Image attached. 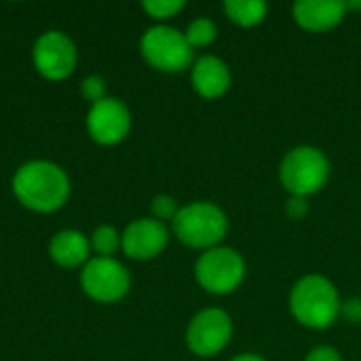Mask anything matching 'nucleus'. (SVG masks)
Wrapping results in <instances>:
<instances>
[{
	"label": "nucleus",
	"instance_id": "f257e3e1",
	"mask_svg": "<svg viewBox=\"0 0 361 361\" xmlns=\"http://www.w3.org/2000/svg\"><path fill=\"white\" fill-rule=\"evenodd\" d=\"M11 188L25 209L36 214H53L68 203L72 186L63 167L53 161L36 159L23 163L15 171Z\"/></svg>",
	"mask_w": 361,
	"mask_h": 361
},
{
	"label": "nucleus",
	"instance_id": "f03ea898",
	"mask_svg": "<svg viewBox=\"0 0 361 361\" xmlns=\"http://www.w3.org/2000/svg\"><path fill=\"white\" fill-rule=\"evenodd\" d=\"M343 311L336 286L324 275H305L290 292L292 317L309 330L330 328Z\"/></svg>",
	"mask_w": 361,
	"mask_h": 361
},
{
	"label": "nucleus",
	"instance_id": "7ed1b4c3",
	"mask_svg": "<svg viewBox=\"0 0 361 361\" xmlns=\"http://www.w3.org/2000/svg\"><path fill=\"white\" fill-rule=\"evenodd\" d=\"M171 231L186 247L207 252L222 245L228 233V216L212 201H195L180 207L171 222Z\"/></svg>",
	"mask_w": 361,
	"mask_h": 361
},
{
	"label": "nucleus",
	"instance_id": "20e7f679",
	"mask_svg": "<svg viewBox=\"0 0 361 361\" xmlns=\"http://www.w3.org/2000/svg\"><path fill=\"white\" fill-rule=\"evenodd\" d=\"M332 167L324 150L315 146H296L286 152L279 165L281 186L290 197H313L326 188Z\"/></svg>",
	"mask_w": 361,
	"mask_h": 361
},
{
	"label": "nucleus",
	"instance_id": "39448f33",
	"mask_svg": "<svg viewBox=\"0 0 361 361\" xmlns=\"http://www.w3.org/2000/svg\"><path fill=\"white\" fill-rule=\"evenodd\" d=\"M247 264L243 256L228 245H218L203 252L195 264L197 283L214 296H226L241 288L245 281Z\"/></svg>",
	"mask_w": 361,
	"mask_h": 361
},
{
	"label": "nucleus",
	"instance_id": "423d86ee",
	"mask_svg": "<svg viewBox=\"0 0 361 361\" xmlns=\"http://www.w3.org/2000/svg\"><path fill=\"white\" fill-rule=\"evenodd\" d=\"M140 51L150 68L167 74L184 72L195 63V49L188 44L184 32L165 23L152 25L142 34Z\"/></svg>",
	"mask_w": 361,
	"mask_h": 361
},
{
	"label": "nucleus",
	"instance_id": "0eeeda50",
	"mask_svg": "<svg viewBox=\"0 0 361 361\" xmlns=\"http://www.w3.org/2000/svg\"><path fill=\"white\" fill-rule=\"evenodd\" d=\"M80 288L91 300L99 305H114L129 294L131 275L116 258L95 256L80 271Z\"/></svg>",
	"mask_w": 361,
	"mask_h": 361
},
{
	"label": "nucleus",
	"instance_id": "6e6552de",
	"mask_svg": "<svg viewBox=\"0 0 361 361\" xmlns=\"http://www.w3.org/2000/svg\"><path fill=\"white\" fill-rule=\"evenodd\" d=\"M233 338V319L224 309L199 311L186 328V347L197 357H216Z\"/></svg>",
	"mask_w": 361,
	"mask_h": 361
},
{
	"label": "nucleus",
	"instance_id": "1a4fd4ad",
	"mask_svg": "<svg viewBox=\"0 0 361 361\" xmlns=\"http://www.w3.org/2000/svg\"><path fill=\"white\" fill-rule=\"evenodd\" d=\"M32 61L40 76L49 80H63L76 68V44L66 32L47 30L36 38L32 47Z\"/></svg>",
	"mask_w": 361,
	"mask_h": 361
},
{
	"label": "nucleus",
	"instance_id": "9d476101",
	"mask_svg": "<svg viewBox=\"0 0 361 361\" xmlns=\"http://www.w3.org/2000/svg\"><path fill=\"white\" fill-rule=\"evenodd\" d=\"M87 131L102 146L121 144L131 131V112L118 97H104L87 112Z\"/></svg>",
	"mask_w": 361,
	"mask_h": 361
},
{
	"label": "nucleus",
	"instance_id": "9b49d317",
	"mask_svg": "<svg viewBox=\"0 0 361 361\" xmlns=\"http://www.w3.org/2000/svg\"><path fill=\"white\" fill-rule=\"evenodd\" d=\"M123 243L121 250L131 260H152L161 256L169 243V231L163 222L154 218H137L121 233Z\"/></svg>",
	"mask_w": 361,
	"mask_h": 361
},
{
	"label": "nucleus",
	"instance_id": "f8f14e48",
	"mask_svg": "<svg viewBox=\"0 0 361 361\" xmlns=\"http://www.w3.org/2000/svg\"><path fill=\"white\" fill-rule=\"evenodd\" d=\"M294 21L313 34H324L345 21L347 6L341 0H300L292 6Z\"/></svg>",
	"mask_w": 361,
	"mask_h": 361
},
{
	"label": "nucleus",
	"instance_id": "ddd939ff",
	"mask_svg": "<svg viewBox=\"0 0 361 361\" xmlns=\"http://www.w3.org/2000/svg\"><path fill=\"white\" fill-rule=\"evenodd\" d=\"M231 68L218 55H203L190 68V85L203 99H218L231 89Z\"/></svg>",
	"mask_w": 361,
	"mask_h": 361
},
{
	"label": "nucleus",
	"instance_id": "4468645a",
	"mask_svg": "<svg viewBox=\"0 0 361 361\" xmlns=\"http://www.w3.org/2000/svg\"><path fill=\"white\" fill-rule=\"evenodd\" d=\"M49 256L63 269L85 267L91 260V241L76 228L59 231L49 241Z\"/></svg>",
	"mask_w": 361,
	"mask_h": 361
},
{
	"label": "nucleus",
	"instance_id": "2eb2a0df",
	"mask_svg": "<svg viewBox=\"0 0 361 361\" xmlns=\"http://www.w3.org/2000/svg\"><path fill=\"white\" fill-rule=\"evenodd\" d=\"M222 8L226 17L239 27H254L269 15V4L262 0H226Z\"/></svg>",
	"mask_w": 361,
	"mask_h": 361
},
{
	"label": "nucleus",
	"instance_id": "dca6fc26",
	"mask_svg": "<svg viewBox=\"0 0 361 361\" xmlns=\"http://www.w3.org/2000/svg\"><path fill=\"white\" fill-rule=\"evenodd\" d=\"M89 241H91V252H95L99 258H114V254L121 250L123 235L114 226L102 224L91 233Z\"/></svg>",
	"mask_w": 361,
	"mask_h": 361
},
{
	"label": "nucleus",
	"instance_id": "f3484780",
	"mask_svg": "<svg viewBox=\"0 0 361 361\" xmlns=\"http://www.w3.org/2000/svg\"><path fill=\"white\" fill-rule=\"evenodd\" d=\"M188 44L192 49H201V47H209L216 38H218V25L214 19L209 17H197L188 23L186 32H184Z\"/></svg>",
	"mask_w": 361,
	"mask_h": 361
},
{
	"label": "nucleus",
	"instance_id": "a211bd4d",
	"mask_svg": "<svg viewBox=\"0 0 361 361\" xmlns=\"http://www.w3.org/2000/svg\"><path fill=\"white\" fill-rule=\"evenodd\" d=\"M186 6L184 0H144L142 8L157 21H167L171 17H176L178 13H182Z\"/></svg>",
	"mask_w": 361,
	"mask_h": 361
},
{
	"label": "nucleus",
	"instance_id": "6ab92c4d",
	"mask_svg": "<svg viewBox=\"0 0 361 361\" xmlns=\"http://www.w3.org/2000/svg\"><path fill=\"white\" fill-rule=\"evenodd\" d=\"M150 212H152V218L159 220V222H173V218L178 216L180 212V205L173 197L169 195H157L152 201H150Z\"/></svg>",
	"mask_w": 361,
	"mask_h": 361
},
{
	"label": "nucleus",
	"instance_id": "aec40b11",
	"mask_svg": "<svg viewBox=\"0 0 361 361\" xmlns=\"http://www.w3.org/2000/svg\"><path fill=\"white\" fill-rule=\"evenodd\" d=\"M80 93H82V97L93 106V104H97V102H102L104 97H108L106 95V80L99 76V74H89L87 78H82V82H80Z\"/></svg>",
	"mask_w": 361,
	"mask_h": 361
},
{
	"label": "nucleus",
	"instance_id": "412c9836",
	"mask_svg": "<svg viewBox=\"0 0 361 361\" xmlns=\"http://www.w3.org/2000/svg\"><path fill=\"white\" fill-rule=\"evenodd\" d=\"M286 212L290 220H302L309 214V203L305 197H290L286 203Z\"/></svg>",
	"mask_w": 361,
	"mask_h": 361
},
{
	"label": "nucleus",
	"instance_id": "4be33fe9",
	"mask_svg": "<svg viewBox=\"0 0 361 361\" xmlns=\"http://www.w3.org/2000/svg\"><path fill=\"white\" fill-rule=\"evenodd\" d=\"M305 361H343V355L334 349V347H328V345H319L315 349H311L307 353Z\"/></svg>",
	"mask_w": 361,
	"mask_h": 361
},
{
	"label": "nucleus",
	"instance_id": "5701e85b",
	"mask_svg": "<svg viewBox=\"0 0 361 361\" xmlns=\"http://www.w3.org/2000/svg\"><path fill=\"white\" fill-rule=\"evenodd\" d=\"M341 315H345V319L351 324H361V298H349L347 302H343Z\"/></svg>",
	"mask_w": 361,
	"mask_h": 361
},
{
	"label": "nucleus",
	"instance_id": "b1692460",
	"mask_svg": "<svg viewBox=\"0 0 361 361\" xmlns=\"http://www.w3.org/2000/svg\"><path fill=\"white\" fill-rule=\"evenodd\" d=\"M231 361H267L262 355L258 353H241V355H235Z\"/></svg>",
	"mask_w": 361,
	"mask_h": 361
},
{
	"label": "nucleus",
	"instance_id": "393cba45",
	"mask_svg": "<svg viewBox=\"0 0 361 361\" xmlns=\"http://www.w3.org/2000/svg\"><path fill=\"white\" fill-rule=\"evenodd\" d=\"M345 6H347V11H349V8H353V11H361L360 0H357V2H345Z\"/></svg>",
	"mask_w": 361,
	"mask_h": 361
}]
</instances>
